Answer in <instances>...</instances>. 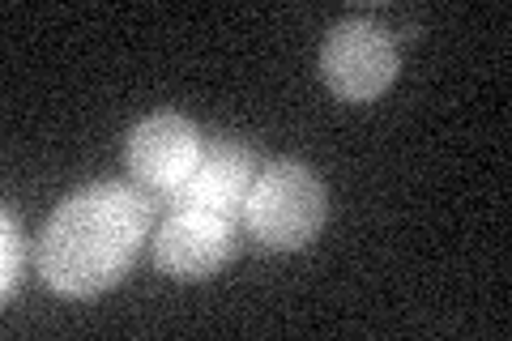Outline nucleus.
Returning <instances> with one entry per match:
<instances>
[{"instance_id": "obj_7", "label": "nucleus", "mask_w": 512, "mask_h": 341, "mask_svg": "<svg viewBox=\"0 0 512 341\" xmlns=\"http://www.w3.org/2000/svg\"><path fill=\"white\" fill-rule=\"evenodd\" d=\"M26 278V235H22V222L13 218V209L0 214V299H13L18 286Z\"/></svg>"}, {"instance_id": "obj_1", "label": "nucleus", "mask_w": 512, "mask_h": 341, "mask_svg": "<svg viewBox=\"0 0 512 341\" xmlns=\"http://www.w3.org/2000/svg\"><path fill=\"white\" fill-rule=\"evenodd\" d=\"M158 201L141 184L99 180L64 197L35 239V269L47 290L90 299L111 290L146 248Z\"/></svg>"}, {"instance_id": "obj_5", "label": "nucleus", "mask_w": 512, "mask_h": 341, "mask_svg": "<svg viewBox=\"0 0 512 341\" xmlns=\"http://www.w3.org/2000/svg\"><path fill=\"white\" fill-rule=\"evenodd\" d=\"M235 226L231 218L210 209H167L154 235V265L175 282H205L235 256Z\"/></svg>"}, {"instance_id": "obj_2", "label": "nucleus", "mask_w": 512, "mask_h": 341, "mask_svg": "<svg viewBox=\"0 0 512 341\" xmlns=\"http://www.w3.org/2000/svg\"><path fill=\"white\" fill-rule=\"evenodd\" d=\"M329 218V192L303 162H269L256 171L244 201V231L274 252H299Z\"/></svg>"}, {"instance_id": "obj_6", "label": "nucleus", "mask_w": 512, "mask_h": 341, "mask_svg": "<svg viewBox=\"0 0 512 341\" xmlns=\"http://www.w3.org/2000/svg\"><path fill=\"white\" fill-rule=\"evenodd\" d=\"M252 180H256L252 150L231 137H218L205 145L197 171H192L163 205L167 209H210V214L239 222L244 218V201H248Z\"/></svg>"}, {"instance_id": "obj_3", "label": "nucleus", "mask_w": 512, "mask_h": 341, "mask_svg": "<svg viewBox=\"0 0 512 341\" xmlns=\"http://www.w3.org/2000/svg\"><path fill=\"white\" fill-rule=\"evenodd\" d=\"M320 77L342 103H372L397 77L393 30L376 18H346L320 43Z\"/></svg>"}, {"instance_id": "obj_4", "label": "nucleus", "mask_w": 512, "mask_h": 341, "mask_svg": "<svg viewBox=\"0 0 512 341\" xmlns=\"http://www.w3.org/2000/svg\"><path fill=\"white\" fill-rule=\"evenodd\" d=\"M201 154H205L201 128L188 116H180V111H158V116H146L128 133L124 167L133 175V184H141L163 205L171 192L197 171Z\"/></svg>"}]
</instances>
